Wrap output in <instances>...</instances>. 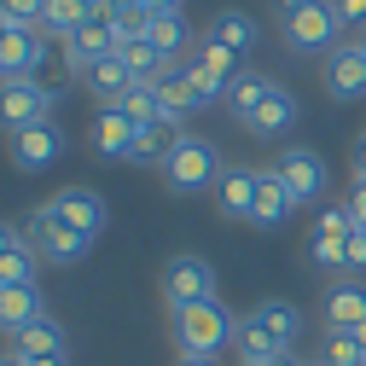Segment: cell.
<instances>
[{"instance_id": "1", "label": "cell", "mask_w": 366, "mask_h": 366, "mask_svg": "<svg viewBox=\"0 0 366 366\" xmlns=\"http://www.w3.org/2000/svg\"><path fill=\"white\" fill-rule=\"evenodd\" d=\"M302 337V314L291 302H256L244 320H239V360H273V355H291V343Z\"/></svg>"}, {"instance_id": "2", "label": "cell", "mask_w": 366, "mask_h": 366, "mask_svg": "<svg viewBox=\"0 0 366 366\" xmlns=\"http://www.w3.org/2000/svg\"><path fill=\"white\" fill-rule=\"evenodd\" d=\"M227 174L221 163V146L209 140V134H180L174 152L163 157V187L174 198H192V192H215V180Z\"/></svg>"}, {"instance_id": "3", "label": "cell", "mask_w": 366, "mask_h": 366, "mask_svg": "<svg viewBox=\"0 0 366 366\" xmlns=\"http://www.w3.org/2000/svg\"><path fill=\"white\" fill-rule=\"evenodd\" d=\"M233 332H239V320L221 308V297H215V302H198V308H174V314H169V337H174L180 355H221L227 343H233Z\"/></svg>"}, {"instance_id": "4", "label": "cell", "mask_w": 366, "mask_h": 366, "mask_svg": "<svg viewBox=\"0 0 366 366\" xmlns=\"http://www.w3.org/2000/svg\"><path fill=\"white\" fill-rule=\"evenodd\" d=\"M280 24H285V47L302 53V59L337 53V47H343V18H337L332 0H302V6H291Z\"/></svg>"}, {"instance_id": "5", "label": "cell", "mask_w": 366, "mask_h": 366, "mask_svg": "<svg viewBox=\"0 0 366 366\" xmlns=\"http://www.w3.org/2000/svg\"><path fill=\"white\" fill-rule=\"evenodd\" d=\"M53 99H59V87H47L41 76L0 81V128H6V134H24V128L53 122Z\"/></svg>"}, {"instance_id": "6", "label": "cell", "mask_w": 366, "mask_h": 366, "mask_svg": "<svg viewBox=\"0 0 366 366\" xmlns=\"http://www.w3.org/2000/svg\"><path fill=\"white\" fill-rule=\"evenodd\" d=\"M187 76L198 81V94H204L209 105H227V87L244 76V64H239V53H227L215 35H198L192 53H187Z\"/></svg>"}, {"instance_id": "7", "label": "cell", "mask_w": 366, "mask_h": 366, "mask_svg": "<svg viewBox=\"0 0 366 366\" xmlns=\"http://www.w3.org/2000/svg\"><path fill=\"white\" fill-rule=\"evenodd\" d=\"M273 174L285 180V192L297 198V209L302 204H320L332 192V169H326V157H320L314 146H285L280 157H273Z\"/></svg>"}, {"instance_id": "8", "label": "cell", "mask_w": 366, "mask_h": 366, "mask_svg": "<svg viewBox=\"0 0 366 366\" xmlns=\"http://www.w3.org/2000/svg\"><path fill=\"white\" fill-rule=\"evenodd\" d=\"M221 291H215V267L204 262V256H174L169 267H163V302H169V314L174 308H198V302H215Z\"/></svg>"}, {"instance_id": "9", "label": "cell", "mask_w": 366, "mask_h": 366, "mask_svg": "<svg viewBox=\"0 0 366 366\" xmlns=\"http://www.w3.org/2000/svg\"><path fill=\"white\" fill-rule=\"evenodd\" d=\"M24 239H29V250H35L41 262H59V267L87 256V239H81V233H70V227H64V221H59L47 204H41V209L24 221Z\"/></svg>"}, {"instance_id": "10", "label": "cell", "mask_w": 366, "mask_h": 366, "mask_svg": "<svg viewBox=\"0 0 366 366\" xmlns=\"http://www.w3.org/2000/svg\"><path fill=\"white\" fill-rule=\"evenodd\" d=\"M47 209L70 227V233H81L87 244H94V239L105 233V221H111V209H105V198H99L94 187H59V192L47 198Z\"/></svg>"}, {"instance_id": "11", "label": "cell", "mask_w": 366, "mask_h": 366, "mask_svg": "<svg viewBox=\"0 0 366 366\" xmlns=\"http://www.w3.org/2000/svg\"><path fill=\"white\" fill-rule=\"evenodd\" d=\"M326 99L337 105L366 99V41H343L337 53H326Z\"/></svg>"}, {"instance_id": "12", "label": "cell", "mask_w": 366, "mask_h": 366, "mask_svg": "<svg viewBox=\"0 0 366 366\" xmlns=\"http://www.w3.org/2000/svg\"><path fill=\"white\" fill-rule=\"evenodd\" d=\"M47 29H35V24H12L6 35H0V76L18 81V76H35L41 59H47Z\"/></svg>"}, {"instance_id": "13", "label": "cell", "mask_w": 366, "mask_h": 366, "mask_svg": "<svg viewBox=\"0 0 366 366\" xmlns=\"http://www.w3.org/2000/svg\"><path fill=\"white\" fill-rule=\"evenodd\" d=\"M349 227H355V209H349V204H326V209L314 215V227H308V244H302L308 262H314V267H337Z\"/></svg>"}, {"instance_id": "14", "label": "cell", "mask_w": 366, "mask_h": 366, "mask_svg": "<svg viewBox=\"0 0 366 366\" xmlns=\"http://www.w3.org/2000/svg\"><path fill=\"white\" fill-rule=\"evenodd\" d=\"M117 53V35H111V18H87L76 35H64V64L76 70V76H87L99 59H111Z\"/></svg>"}, {"instance_id": "15", "label": "cell", "mask_w": 366, "mask_h": 366, "mask_svg": "<svg viewBox=\"0 0 366 366\" xmlns=\"http://www.w3.org/2000/svg\"><path fill=\"white\" fill-rule=\"evenodd\" d=\"M59 157H64V128H59V122H41V128L12 134V163H18L24 174H35V169H53Z\"/></svg>"}, {"instance_id": "16", "label": "cell", "mask_w": 366, "mask_h": 366, "mask_svg": "<svg viewBox=\"0 0 366 366\" xmlns=\"http://www.w3.org/2000/svg\"><path fill=\"white\" fill-rule=\"evenodd\" d=\"M256 187H262V169L233 163V169L215 180V209H221L227 221H250V215H256Z\"/></svg>"}, {"instance_id": "17", "label": "cell", "mask_w": 366, "mask_h": 366, "mask_svg": "<svg viewBox=\"0 0 366 366\" xmlns=\"http://www.w3.org/2000/svg\"><path fill=\"white\" fill-rule=\"evenodd\" d=\"M297 117H302V105H297V94H291V87L285 81H273V94L262 99V111L244 122L250 134H256V140H285V134L297 128Z\"/></svg>"}, {"instance_id": "18", "label": "cell", "mask_w": 366, "mask_h": 366, "mask_svg": "<svg viewBox=\"0 0 366 366\" xmlns=\"http://www.w3.org/2000/svg\"><path fill=\"white\" fill-rule=\"evenodd\" d=\"M134 134H140V128H134V117L122 111V105H99L94 111V128H87V140H94V152L99 157H128V146H134Z\"/></svg>"}, {"instance_id": "19", "label": "cell", "mask_w": 366, "mask_h": 366, "mask_svg": "<svg viewBox=\"0 0 366 366\" xmlns=\"http://www.w3.org/2000/svg\"><path fill=\"white\" fill-rule=\"evenodd\" d=\"M41 314H47L41 285H0V332H6V337H18L24 326H35Z\"/></svg>"}, {"instance_id": "20", "label": "cell", "mask_w": 366, "mask_h": 366, "mask_svg": "<svg viewBox=\"0 0 366 366\" xmlns=\"http://www.w3.org/2000/svg\"><path fill=\"white\" fill-rule=\"evenodd\" d=\"M291 209H297V198L285 192V180L273 174V163H267V169H262V187H256V215H250V227L273 233V227H285V221H291Z\"/></svg>"}, {"instance_id": "21", "label": "cell", "mask_w": 366, "mask_h": 366, "mask_svg": "<svg viewBox=\"0 0 366 366\" xmlns=\"http://www.w3.org/2000/svg\"><path fill=\"white\" fill-rule=\"evenodd\" d=\"M140 35L152 41L163 59H187L192 41H198V35H187V18H180V12H146L140 18Z\"/></svg>"}, {"instance_id": "22", "label": "cell", "mask_w": 366, "mask_h": 366, "mask_svg": "<svg viewBox=\"0 0 366 366\" xmlns=\"http://www.w3.org/2000/svg\"><path fill=\"white\" fill-rule=\"evenodd\" d=\"M204 35H215L227 53H239V59H244V53H256V41H262V24H256L250 12H239V6H221V12L209 18V29H204Z\"/></svg>"}, {"instance_id": "23", "label": "cell", "mask_w": 366, "mask_h": 366, "mask_svg": "<svg viewBox=\"0 0 366 366\" xmlns=\"http://www.w3.org/2000/svg\"><path fill=\"white\" fill-rule=\"evenodd\" d=\"M81 81H87V94H94L99 105H122V99H128V87H134V70L111 53V59H99L94 70H87Z\"/></svg>"}, {"instance_id": "24", "label": "cell", "mask_w": 366, "mask_h": 366, "mask_svg": "<svg viewBox=\"0 0 366 366\" xmlns=\"http://www.w3.org/2000/svg\"><path fill=\"white\" fill-rule=\"evenodd\" d=\"M174 140H180V122H157V128H140L122 163H134V169H152V163H157V169H163V157L174 152Z\"/></svg>"}, {"instance_id": "25", "label": "cell", "mask_w": 366, "mask_h": 366, "mask_svg": "<svg viewBox=\"0 0 366 366\" xmlns=\"http://www.w3.org/2000/svg\"><path fill=\"white\" fill-rule=\"evenodd\" d=\"M157 94H163V105H169V122H187L192 111H204L209 99L198 94V81L187 76V64H180V70H169L163 81H157Z\"/></svg>"}, {"instance_id": "26", "label": "cell", "mask_w": 366, "mask_h": 366, "mask_svg": "<svg viewBox=\"0 0 366 366\" xmlns=\"http://www.w3.org/2000/svg\"><path fill=\"white\" fill-rule=\"evenodd\" d=\"M366 320V285L360 280H337L332 291H326V326H360Z\"/></svg>"}, {"instance_id": "27", "label": "cell", "mask_w": 366, "mask_h": 366, "mask_svg": "<svg viewBox=\"0 0 366 366\" xmlns=\"http://www.w3.org/2000/svg\"><path fill=\"white\" fill-rule=\"evenodd\" d=\"M267 94H273V76L267 70H244L233 87H227V111H233V122H250Z\"/></svg>"}, {"instance_id": "28", "label": "cell", "mask_w": 366, "mask_h": 366, "mask_svg": "<svg viewBox=\"0 0 366 366\" xmlns=\"http://www.w3.org/2000/svg\"><path fill=\"white\" fill-rule=\"evenodd\" d=\"M64 349V326L53 314H41L35 326H24L18 337H12V355H24V360H35V355H59Z\"/></svg>"}, {"instance_id": "29", "label": "cell", "mask_w": 366, "mask_h": 366, "mask_svg": "<svg viewBox=\"0 0 366 366\" xmlns=\"http://www.w3.org/2000/svg\"><path fill=\"white\" fill-rule=\"evenodd\" d=\"M122 111L134 117V128H157V122H169V105H163V94H157V81H134L128 99H122Z\"/></svg>"}, {"instance_id": "30", "label": "cell", "mask_w": 366, "mask_h": 366, "mask_svg": "<svg viewBox=\"0 0 366 366\" xmlns=\"http://www.w3.org/2000/svg\"><path fill=\"white\" fill-rule=\"evenodd\" d=\"M326 366H366V343H360V332L355 326H326V355H320Z\"/></svg>"}, {"instance_id": "31", "label": "cell", "mask_w": 366, "mask_h": 366, "mask_svg": "<svg viewBox=\"0 0 366 366\" xmlns=\"http://www.w3.org/2000/svg\"><path fill=\"white\" fill-rule=\"evenodd\" d=\"M87 18H94V6H87V0H47V24H41V29H47V35H76Z\"/></svg>"}, {"instance_id": "32", "label": "cell", "mask_w": 366, "mask_h": 366, "mask_svg": "<svg viewBox=\"0 0 366 366\" xmlns=\"http://www.w3.org/2000/svg\"><path fill=\"white\" fill-rule=\"evenodd\" d=\"M35 262H41V256H35L29 244L12 250L6 262H0V285H35Z\"/></svg>"}, {"instance_id": "33", "label": "cell", "mask_w": 366, "mask_h": 366, "mask_svg": "<svg viewBox=\"0 0 366 366\" xmlns=\"http://www.w3.org/2000/svg\"><path fill=\"white\" fill-rule=\"evenodd\" d=\"M337 273H349V280H355V273H366V227H360V221L349 227V239H343V256H337Z\"/></svg>"}, {"instance_id": "34", "label": "cell", "mask_w": 366, "mask_h": 366, "mask_svg": "<svg viewBox=\"0 0 366 366\" xmlns=\"http://www.w3.org/2000/svg\"><path fill=\"white\" fill-rule=\"evenodd\" d=\"M0 12H6L12 24H47V0H0Z\"/></svg>"}, {"instance_id": "35", "label": "cell", "mask_w": 366, "mask_h": 366, "mask_svg": "<svg viewBox=\"0 0 366 366\" xmlns=\"http://www.w3.org/2000/svg\"><path fill=\"white\" fill-rule=\"evenodd\" d=\"M332 6H337L343 29H366V0H332Z\"/></svg>"}, {"instance_id": "36", "label": "cell", "mask_w": 366, "mask_h": 366, "mask_svg": "<svg viewBox=\"0 0 366 366\" xmlns=\"http://www.w3.org/2000/svg\"><path fill=\"white\" fill-rule=\"evenodd\" d=\"M29 239H24V227H12V221H0V262H6L12 250H24Z\"/></svg>"}, {"instance_id": "37", "label": "cell", "mask_w": 366, "mask_h": 366, "mask_svg": "<svg viewBox=\"0 0 366 366\" xmlns=\"http://www.w3.org/2000/svg\"><path fill=\"white\" fill-rule=\"evenodd\" d=\"M349 174H355V180H366V128L355 134V152H349Z\"/></svg>"}, {"instance_id": "38", "label": "cell", "mask_w": 366, "mask_h": 366, "mask_svg": "<svg viewBox=\"0 0 366 366\" xmlns=\"http://www.w3.org/2000/svg\"><path fill=\"white\" fill-rule=\"evenodd\" d=\"M146 12H180V0H134V18H146Z\"/></svg>"}, {"instance_id": "39", "label": "cell", "mask_w": 366, "mask_h": 366, "mask_svg": "<svg viewBox=\"0 0 366 366\" xmlns=\"http://www.w3.org/2000/svg\"><path fill=\"white\" fill-rule=\"evenodd\" d=\"M349 209H355V221L366 227V180H355V192H349Z\"/></svg>"}, {"instance_id": "40", "label": "cell", "mask_w": 366, "mask_h": 366, "mask_svg": "<svg viewBox=\"0 0 366 366\" xmlns=\"http://www.w3.org/2000/svg\"><path fill=\"white\" fill-rule=\"evenodd\" d=\"M24 360V355H18ZM24 366H70V349H59V355H35V360H24Z\"/></svg>"}, {"instance_id": "41", "label": "cell", "mask_w": 366, "mask_h": 366, "mask_svg": "<svg viewBox=\"0 0 366 366\" xmlns=\"http://www.w3.org/2000/svg\"><path fill=\"white\" fill-rule=\"evenodd\" d=\"M239 366H297V355H273V360H239Z\"/></svg>"}, {"instance_id": "42", "label": "cell", "mask_w": 366, "mask_h": 366, "mask_svg": "<svg viewBox=\"0 0 366 366\" xmlns=\"http://www.w3.org/2000/svg\"><path fill=\"white\" fill-rule=\"evenodd\" d=\"M174 366H221V360H215V355H180Z\"/></svg>"}, {"instance_id": "43", "label": "cell", "mask_w": 366, "mask_h": 366, "mask_svg": "<svg viewBox=\"0 0 366 366\" xmlns=\"http://www.w3.org/2000/svg\"><path fill=\"white\" fill-rule=\"evenodd\" d=\"M273 6H280V18H285V12H291V6H302V0H273Z\"/></svg>"}, {"instance_id": "44", "label": "cell", "mask_w": 366, "mask_h": 366, "mask_svg": "<svg viewBox=\"0 0 366 366\" xmlns=\"http://www.w3.org/2000/svg\"><path fill=\"white\" fill-rule=\"evenodd\" d=\"M0 366H24V360H18V355H0Z\"/></svg>"}, {"instance_id": "45", "label": "cell", "mask_w": 366, "mask_h": 366, "mask_svg": "<svg viewBox=\"0 0 366 366\" xmlns=\"http://www.w3.org/2000/svg\"><path fill=\"white\" fill-rule=\"evenodd\" d=\"M6 29H12V18H6V12H0V35H6Z\"/></svg>"}, {"instance_id": "46", "label": "cell", "mask_w": 366, "mask_h": 366, "mask_svg": "<svg viewBox=\"0 0 366 366\" xmlns=\"http://www.w3.org/2000/svg\"><path fill=\"white\" fill-rule=\"evenodd\" d=\"M355 332H360V343H366V320H360V326H355Z\"/></svg>"}, {"instance_id": "47", "label": "cell", "mask_w": 366, "mask_h": 366, "mask_svg": "<svg viewBox=\"0 0 366 366\" xmlns=\"http://www.w3.org/2000/svg\"><path fill=\"white\" fill-rule=\"evenodd\" d=\"M297 366H326V360H297Z\"/></svg>"}, {"instance_id": "48", "label": "cell", "mask_w": 366, "mask_h": 366, "mask_svg": "<svg viewBox=\"0 0 366 366\" xmlns=\"http://www.w3.org/2000/svg\"><path fill=\"white\" fill-rule=\"evenodd\" d=\"M0 81H6V76H0Z\"/></svg>"}]
</instances>
